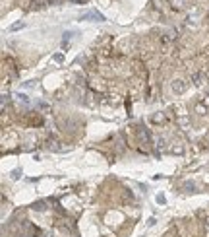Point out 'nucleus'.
<instances>
[{"label": "nucleus", "instance_id": "39448f33", "mask_svg": "<svg viewBox=\"0 0 209 237\" xmlns=\"http://www.w3.org/2000/svg\"><path fill=\"white\" fill-rule=\"evenodd\" d=\"M184 189H186L188 192H190V191H195V183H192V181H186V183H184Z\"/></svg>", "mask_w": 209, "mask_h": 237}, {"label": "nucleus", "instance_id": "f257e3e1", "mask_svg": "<svg viewBox=\"0 0 209 237\" xmlns=\"http://www.w3.org/2000/svg\"><path fill=\"white\" fill-rule=\"evenodd\" d=\"M81 19H85V22H87V19L89 22H105V16H101L99 12H93L91 10V12H87V14L81 16Z\"/></svg>", "mask_w": 209, "mask_h": 237}, {"label": "nucleus", "instance_id": "6e6552de", "mask_svg": "<svg viewBox=\"0 0 209 237\" xmlns=\"http://www.w3.org/2000/svg\"><path fill=\"white\" fill-rule=\"evenodd\" d=\"M200 78H201V74H194V84H200Z\"/></svg>", "mask_w": 209, "mask_h": 237}, {"label": "nucleus", "instance_id": "7ed1b4c3", "mask_svg": "<svg viewBox=\"0 0 209 237\" xmlns=\"http://www.w3.org/2000/svg\"><path fill=\"white\" fill-rule=\"evenodd\" d=\"M16 99H18L19 103H29V97H27V93H16Z\"/></svg>", "mask_w": 209, "mask_h": 237}, {"label": "nucleus", "instance_id": "20e7f679", "mask_svg": "<svg viewBox=\"0 0 209 237\" xmlns=\"http://www.w3.org/2000/svg\"><path fill=\"white\" fill-rule=\"evenodd\" d=\"M46 208V204H45V202H43V200H41V202H35V204H33V210H37V212H39V210H41V212H43V210H45Z\"/></svg>", "mask_w": 209, "mask_h": 237}, {"label": "nucleus", "instance_id": "423d86ee", "mask_svg": "<svg viewBox=\"0 0 209 237\" xmlns=\"http://www.w3.org/2000/svg\"><path fill=\"white\" fill-rule=\"evenodd\" d=\"M25 23L23 22H18V23H14V25H10V31H18V29H21Z\"/></svg>", "mask_w": 209, "mask_h": 237}, {"label": "nucleus", "instance_id": "0eeeda50", "mask_svg": "<svg viewBox=\"0 0 209 237\" xmlns=\"http://www.w3.org/2000/svg\"><path fill=\"white\" fill-rule=\"evenodd\" d=\"M35 86H37V84H35V82H27V84H23L21 88H23V89H25V88L29 89V88H35Z\"/></svg>", "mask_w": 209, "mask_h": 237}, {"label": "nucleus", "instance_id": "1a4fd4ad", "mask_svg": "<svg viewBox=\"0 0 209 237\" xmlns=\"http://www.w3.org/2000/svg\"><path fill=\"white\" fill-rule=\"evenodd\" d=\"M157 202H161V204H163V202H165V196H163V194H157Z\"/></svg>", "mask_w": 209, "mask_h": 237}, {"label": "nucleus", "instance_id": "f03ea898", "mask_svg": "<svg viewBox=\"0 0 209 237\" xmlns=\"http://www.w3.org/2000/svg\"><path fill=\"white\" fill-rule=\"evenodd\" d=\"M184 89H186V84L182 80H174V82H172V91L174 93H182Z\"/></svg>", "mask_w": 209, "mask_h": 237}]
</instances>
